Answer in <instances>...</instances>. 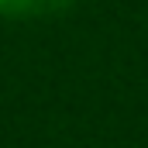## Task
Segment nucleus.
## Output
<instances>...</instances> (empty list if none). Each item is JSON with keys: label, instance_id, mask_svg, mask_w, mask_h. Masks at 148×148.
I'll list each match as a JSON object with an SVG mask.
<instances>
[{"label": "nucleus", "instance_id": "f257e3e1", "mask_svg": "<svg viewBox=\"0 0 148 148\" xmlns=\"http://www.w3.org/2000/svg\"><path fill=\"white\" fill-rule=\"evenodd\" d=\"M76 0H0V17L7 21H28L41 14H66Z\"/></svg>", "mask_w": 148, "mask_h": 148}]
</instances>
